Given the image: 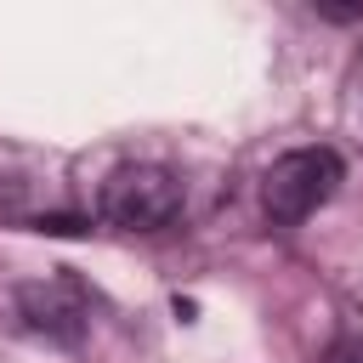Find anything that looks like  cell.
Instances as JSON below:
<instances>
[{"label":"cell","instance_id":"4","mask_svg":"<svg viewBox=\"0 0 363 363\" xmlns=\"http://www.w3.org/2000/svg\"><path fill=\"white\" fill-rule=\"evenodd\" d=\"M34 227H40V233H57V238H68V233H79L85 221H74V216H40Z\"/></svg>","mask_w":363,"mask_h":363},{"label":"cell","instance_id":"1","mask_svg":"<svg viewBox=\"0 0 363 363\" xmlns=\"http://www.w3.org/2000/svg\"><path fill=\"white\" fill-rule=\"evenodd\" d=\"M102 216L125 233H159L182 216V176L170 164H119L102 182Z\"/></svg>","mask_w":363,"mask_h":363},{"label":"cell","instance_id":"2","mask_svg":"<svg viewBox=\"0 0 363 363\" xmlns=\"http://www.w3.org/2000/svg\"><path fill=\"white\" fill-rule=\"evenodd\" d=\"M335 187H340V159H335L329 147H295V153H284V159L267 170L261 204H267V216H272L278 227H295V221H306L318 204H329Z\"/></svg>","mask_w":363,"mask_h":363},{"label":"cell","instance_id":"3","mask_svg":"<svg viewBox=\"0 0 363 363\" xmlns=\"http://www.w3.org/2000/svg\"><path fill=\"white\" fill-rule=\"evenodd\" d=\"M17 306H23L28 329H40V335H51V340H62V346H74V340L85 335V295H79L74 284H62V278H51V284H23V289H17Z\"/></svg>","mask_w":363,"mask_h":363},{"label":"cell","instance_id":"5","mask_svg":"<svg viewBox=\"0 0 363 363\" xmlns=\"http://www.w3.org/2000/svg\"><path fill=\"white\" fill-rule=\"evenodd\" d=\"M329 363H363V335H346L340 346H335V357Z\"/></svg>","mask_w":363,"mask_h":363}]
</instances>
